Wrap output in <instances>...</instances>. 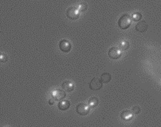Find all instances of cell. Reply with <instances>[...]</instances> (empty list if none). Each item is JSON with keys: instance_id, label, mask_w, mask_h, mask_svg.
Returning <instances> with one entry per match:
<instances>
[{"instance_id": "7a4b0ae2", "label": "cell", "mask_w": 161, "mask_h": 127, "mask_svg": "<svg viewBox=\"0 0 161 127\" xmlns=\"http://www.w3.org/2000/svg\"><path fill=\"white\" fill-rule=\"evenodd\" d=\"M66 16L71 20L78 19L80 16V11L77 6H70L66 10Z\"/></svg>"}, {"instance_id": "9c48e42d", "label": "cell", "mask_w": 161, "mask_h": 127, "mask_svg": "<svg viewBox=\"0 0 161 127\" xmlns=\"http://www.w3.org/2000/svg\"><path fill=\"white\" fill-rule=\"evenodd\" d=\"M58 107L59 110H61V111H66L68 110L70 107V102L69 100H60V102H58Z\"/></svg>"}, {"instance_id": "7c38bea8", "label": "cell", "mask_w": 161, "mask_h": 127, "mask_svg": "<svg viewBox=\"0 0 161 127\" xmlns=\"http://www.w3.org/2000/svg\"><path fill=\"white\" fill-rule=\"evenodd\" d=\"M99 103V99H97V97H90L89 99V101H88V104H89V107L93 108L96 107Z\"/></svg>"}, {"instance_id": "8fae6325", "label": "cell", "mask_w": 161, "mask_h": 127, "mask_svg": "<svg viewBox=\"0 0 161 127\" xmlns=\"http://www.w3.org/2000/svg\"><path fill=\"white\" fill-rule=\"evenodd\" d=\"M133 111H128V110H125L120 113V118L125 120V121H128L133 118Z\"/></svg>"}, {"instance_id": "2e32d148", "label": "cell", "mask_w": 161, "mask_h": 127, "mask_svg": "<svg viewBox=\"0 0 161 127\" xmlns=\"http://www.w3.org/2000/svg\"><path fill=\"white\" fill-rule=\"evenodd\" d=\"M78 10L80 11V12H84V11H85L88 8V6H87V3H81L79 4L78 6Z\"/></svg>"}, {"instance_id": "e0dca14e", "label": "cell", "mask_w": 161, "mask_h": 127, "mask_svg": "<svg viewBox=\"0 0 161 127\" xmlns=\"http://www.w3.org/2000/svg\"><path fill=\"white\" fill-rule=\"evenodd\" d=\"M132 111L134 114H139L140 112V108L139 106H134L132 109Z\"/></svg>"}, {"instance_id": "5b68a950", "label": "cell", "mask_w": 161, "mask_h": 127, "mask_svg": "<svg viewBox=\"0 0 161 127\" xmlns=\"http://www.w3.org/2000/svg\"><path fill=\"white\" fill-rule=\"evenodd\" d=\"M122 53L118 47H111L108 51V55L113 60H117L120 57Z\"/></svg>"}, {"instance_id": "6da1fadb", "label": "cell", "mask_w": 161, "mask_h": 127, "mask_svg": "<svg viewBox=\"0 0 161 127\" xmlns=\"http://www.w3.org/2000/svg\"><path fill=\"white\" fill-rule=\"evenodd\" d=\"M131 22H132L131 15L125 14L120 17L119 20H118V25L121 30H126L130 26Z\"/></svg>"}, {"instance_id": "9a60e30c", "label": "cell", "mask_w": 161, "mask_h": 127, "mask_svg": "<svg viewBox=\"0 0 161 127\" xmlns=\"http://www.w3.org/2000/svg\"><path fill=\"white\" fill-rule=\"evenodd\" d=\"M131 18L135 22H140L142 19V14L140 12H136V13H133L132 14Z\"/></svg>"}, {"instance_id": "277c9868", "label": "cell", "mask_w": 161, "mask_h": 127, "mask_svg": "<svg viewBox=\"0 0 161 127\" xmlns=\"http://www.w3.org/2000/svg\"><path fill=\"white\" fill-rule=\"evenodd\" d=\"M103 86L102 80L97 77H94L92 79V80L89 83V88L92 89L93 91H98L101 89Z\"/></svg>"}, {"instance_id": "d6986e66", "label": "cell", "mask_w": 161, "mask_h": 127, "mask_svg": "<svg viewBox=\"0 0 161 127\" xmlns=\"http://www.w3.org/2000/svg\"><path fill=\"white\" fill-rule=\"evenodd\" d=\"M55 99L54 98H51V99H50V100H49V104L50 105H53L54 104V102H55Z\"/></svg>"}, {"instance_id": "8992f818", "label": "cell", "mask_w": 161, "mask_h": 127, "mask_svg": "<svg viewBox=\"0 0 161 127\" xmlns=\"http://www.w3.org/2000/svg\"><path fill=\"white\" fill-rule=\"evenodd\" d=\"M59 48L63 52V53H69L70 50H71V48H72V45L70 44V42L66 40V39H62L59 42Z\"/></svg>"}, {"instance_id": "ac0fdd59", "label": "cell", "mask_w": 161, "mask_h": 127, "mask_svg": "<svg viewBox=\"0 0 161 127\" xmlns=\"http://www.w3.org/2000/svg\"><path fill=\"white\" fill-rule=\"evenodd\" d=\"M7 60H8V58H7V56L6 55V54H1V56H0V61H1V63H5V62H6L7 61Z\"/></svg>"}, {"instance_id": "3957f363", "label": "cell", "mask_w": 161, "mask_h": 127, "mask_svg": "<svg viewBox=\"0 0 161 127\" xmlns=\"http://www.w3.org/2000/svg\"><path fill=\"white\" fill-rule=\"evenodd\" d=\"M90 108L87 104L84 103V102H80L79 103L77 107H76V111L78 114H80L81 116H85L89 113Z\"/></svg>"}, {"instance_id": "52a82bcc", "label": "cell", "mask_w": 161, "mask_h": 127, "mask_svg": "<svg viewBox=\"0 0 161 127\" xmlns=\"http://www.w3.org/2000/svg\"><path fill=\"white\" fill-rule=\"evenodd\" d=\"M136 30L137 32H140V33H144L147 30V22L144 21V20H140L137 24H136Z\"/></svg>"}, {"instance_id": "30bf717a", "label": "cell", "mask_w": 161, "mask_h": 127, "mask_svg": "<svg viewBox=\"0 0 161 127\" xmlns=\"http://www.w3.org/2000/svg\"><path fill=\"white\" fill-rule=\"evenodd\" d=\"M61 87L67 92H71L74 90V85L70 81H64L61 84Z\"/></svg>"}, {"instance_id": "4fadbf2b", "label": "cell", "mask_w": 161, "mask_h": 127, "mask_svg": "<svg viewBox=\"0 0 161 127\" xmlns=\"http://www.w3.org/2000/svg\"><path fill=\"white\" fill-rule=\"evenodd\" d=\"M111 79H112L111 75L109 74V73H108V72H105V73H103V74L101 75V76H100V80H102L103 83H108V82L111 80Z\"/></svg>"}, {"instance_id": "5bb4252c", "label": "cell", "mask_w": 161, "mask_h": 127, "mask_svg": "<svg viewBox=\"0 0 161 127\" xmlns=\"http://www.w3.org/2000/svg\"><path fill=\"white\" fill-rule=\"evenodd\" d=\"M129 47H130V44L129 42L127 41H122L119 43V48H120L122 50H127Z\"/></svg>"}, {"instance_id": "ba28073f", "label": "cell", "mask_w": 161, "mask_h": 127, "mask_svg": "<svg viewBox=\"0 0 161 127\" xmlns=\"http://www.w3.org/2000/svg\"><path fill=\"white\" fill-rule=\"evenodd\" d=\"M66 96V91H62V90L58 89L53 91V98L56 100H59V101L62 100Z\"/></svg>"}]
</instances>
